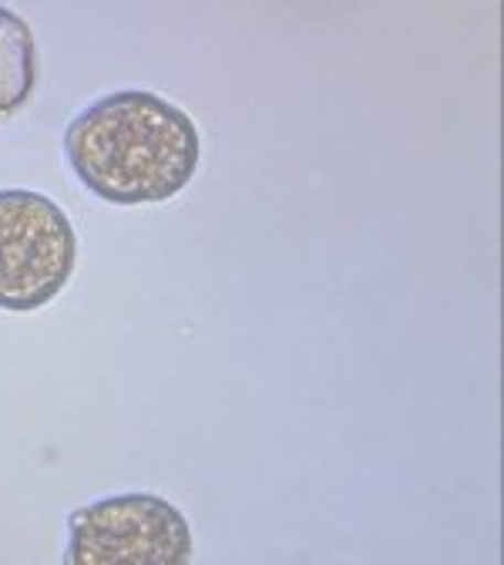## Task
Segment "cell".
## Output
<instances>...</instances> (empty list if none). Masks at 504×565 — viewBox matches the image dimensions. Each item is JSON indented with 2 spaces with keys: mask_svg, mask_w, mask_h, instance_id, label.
Segmentation results:
<instances>
[{
  "mask_svg": "<svg viewBox=\"0 0 504 565\" xmlns=\"http://www.w3.org/2000/svg\"><path fill=\"white\" fill-rule=\"evenodd\" d=\"M78 263V236L64 209L41 192H0V310L47 307Z\"/></svg>",
  "mask_w": 504,
  "mask_h": 565,
  "instance_id": "2",
  "label": "cell"
},
{
  "mask_svg": "<svg viewBox=\"0 0 504 565\" xmlns=\"http://www.w3.org/2000/svg\"><path fill=\"white\" fill-rule=\"evenodd\" d=\"M37 85V41L21 14L0 8V118L18 115Z\"/></svg>",
  "mask_w": 504,
  "mask_h": 565,
  "instance_id": "4",
  "label": "cell"
},
{
  "mask_svg": "<svg viewBox=\"0 0 504 565\" xmlns=\"http://www.w3.org/2000/svg\"><path fill=\"white\" fill-rule=\"evenodd\" d=\"M71 565H185L192 532L185 515L159 494H115L67 519Z\"/></svg>",
  "mask_w": 504,
  "mask_h": 565,
  "instance_id": "3",
  "label": "cell"
},
{
  "mask_svg": "<svg viewBox=\"0 0 504 565\" xmlns=\"http://www.w3.org/2000/svg\"><path fill=\"white\" fill-rule=\"evenodd\" d=\"M64 152L75 175L105 202L149 205L179 195L202 156L199 128L152 92H115L67 125Z\"/></svg>",
  "mask_w": 504,
  "mask_h": 565,
  "instance_id": "1",
  "label": "cell"
}]
</instances>
